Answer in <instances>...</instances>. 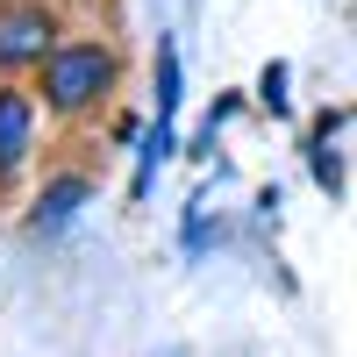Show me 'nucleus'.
<instances>
[{
	"mask_svg": "<svg viewBox=\"0 0 357 357\" xmlns=\"http://www.w3.org/2000/svg\"><path fill=\"white\" fill-rule=\"evenodd\" d=\"M29 122H36L29 100L0 86V172H22V158H29Z\"/></svg>",
	"mask_w": 357,
	"mask_h": 357,
	"instance_id": "nucleus-3",
	"label": "nucleus"
},
{
	"mask_svg": "<svg viewBox=\"0 0 357 357\" xmlns=\"http://www.w3.org/2000/svg\"><path fill=\"white\" fill-rule=\"evenodd\" d=\"M314 178H321V186H336V178H343V165H336V151H329V143L314 151Z\"/></svg>",
	"mask_w": 357,
	"mask_h": 357,
	"instance_id": "nucleus-8",
	"label": "nucleus"
},
{
	"mask_svg": "<svg viewBox=\"0 0 357 357\" xmlns=\"http://www.w3.org/2000/svg\"><path fill=\"white\" fill-rule=\"evenodd\" d=\"M50 15L43 8H15L0 15V65H36V57H50Z\"/></svg>",
	"mask_w": 357,
	"mask_h": 357,
	"instance_id": "nucleus-2",
	"label": "nucleus"
},
{
	"mask_svg": "<svg viewBox=\"0 0 357 357\" xmlns=\"http://www.w3.org/2000/svg\"><path fill=\"white\" fill-rule=\"evenodd\" d=\"M172 107H178V50L165 43L158 50V122H172Z\"/></svg>",
	"mask_w": 357,
	"mask_h": 357,
	"instance_id": "nucleus-5",
	"label": "nucleus"
},
{
	"mask_svg": "<svg viewBox=\"0 0 357 357\" xmlns=\"http://www.w3.org/2000/svg\"><path fill=\"white\" fill-rule=\"evenodd\" d=\"M79 200H86V178H79V172H72V178H50V186H43V200H36V229L72 222V215H79Z\"/></svg>",
	"mask_w": 357,
	"mask_h": 357,
	"instance_id": "nucleus-4",
	"label": "nucleus"
},
{
	"mask_svg": "<svg viewBox=\"0 0 357 357\" xmlns=\"http://www.w3.org/2000/svg\"><path fill=\"white\" fill-rule=\"evenodd\" d=\"M107 79H114V57L100 43H65V50H50V72H43V93L57 114H79L86 100H100L107 93Z\"/></svg>",
	"mask_w": 357,
	"mask_h": 357,
	"instance_id": "nucleus-1",
	"label": "nucleus"
},
{
	"mask_svg": "<svg viewBox=\"0 0 357 357\" xmlns=\"http://www.w3.org/2000/svg\"><path fill=\"white\" fill-rule=\"evenodd\" d=\"M257 100L272 107V114H286V65H264V79H257Z\"/></svg>",
	"mask_w": 357,
	"mask_h": 357,
	"instance_id": "nucleus-7",
	"label": "nucleus"
},
{
	"mask_svg": "<svg viewBox=\"0 0 357 357\" xmlns=\"http://www.w3.org/2000/svg\"><path fill=\"white\" fill-rule=\"evenodd\" d=\"M165 151H172V122H158L151 136H143V165H136V193H143V186H151V172L165 165Z\"/></svg>",
	"mask_w": 357,
	"mask_h": 357,
	"instance_id": "nucleus-6",
	"label": "nucleus"
}]
</instances>
